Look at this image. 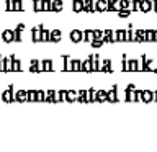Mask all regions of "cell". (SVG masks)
Masks as SVG:
<instances>
[{
	"label": "cell",
	"instance_id": "cell-50",
	"mask_svg": "<svg viewBox=\"0 0 157 152\" xmlns=\"http://www.w3.org/2000/svg\"><path fill=\"white\" fill-rule=\"evenodd\" d=\"M59 95H61V101H67V90H59Z\"/></svg>",
	"mask_w": 157,
	"mask_h": 152
},
{
	"label": "cell",
	"instance_id": "cell-49",
	"mask_svg": "<svg viewBox=\"0 0 157 152\" xmlns=\"http://www.w3.org/2000/svg\"><path fill=\"white\" fill-rule=\"evenodd\" d=\"M5 12H13V7H12V0H5Z\"/></svg>",
	"mask_w": 157,
	"mask_h": 152
},
{
	"label": "cell",
	"instance_id": "cell-9",
	"mask_svg": "<svg viewBox=\"0 0 157 152\" xmlns=\"http://www.w3.org/2000/svg\"><path fill=\"white\" fill-rule=\"evenodd\" d=\"M15 103H25L28 101V97H26V90H23V88H18L17 92H15Z\"/></svg>",
	"mask_w": 157,
	"mask_h": 152
},
{
	"label": "cell",
	"instance_id": "cell-43",
	"mask_svg": "<svg viewBox=\"0 0 157 152\" xmlns=\"http://www.w3.org/2000/svg\"><path fill=\"white\" fill-rule=\"evenodd\" d=\"M146 43H154V29H146Z\"/></svg>",
	"mask_w": 157,
	"mask_h": 152
},
{
	"label": "cell",
	"instance_id": "cell-7",
	"mask_svg": "<svg viewBox=\"0 0 157 152\" xmlns=\"http://www.w3.org/2000/svg\"><path fill=\"white\" fill-rule=\"evenodd\" d=\"M62 39V31L57 28L51 29V33H49V43H61Z\"/></svg>",
	"mask_w": 157,
	"mask_h": 152
},
{
	"label": "cell",
	"instance_id": "cell-45",
	"mask_svg": "<svg viewBox=\"0 0 157 152\" xmlns=\"http://www.w3.org/2000/svg\"><path fill=\"white\" fill-rule=\"evenodd\" d=\"M116 13H118V17H120V18H128L131 15V10H118Z\"/></svg>",
	"mask_w": 157,
	"mask_h": 152
},
{
	"label": "cell",
	"instance_id": "cell-51",
	"mask_svg": "<svg viewBox=\"0 0 157 152\" xmlns=\"http://www.w3.org/2000/svg\"><path fill=\"white\" fill-rule=\"evenodd\" d=\"M95 31V39H103V29H93Z\"/></svg>",
	"mask_w": 157,
	"mask_h": 152
},
{
	"label": "cell",
	"instance_id": "cell-6",
	"mask_svg": "<svg viewBox=\"0 0 157 152\" xmlns=\"http://www.w3.org/2000/svg\"><path fill=\"white\" fill-rule=\"evenodd\" d=\"M41 66H43V72L56 70V64H54L52 59H41Z\"/></svg>",
	"mask_w": 157,
	"mask_h": 152
},
{
	"label": "cell",
	"instance_id": "cell-21",
	"mask_svg": "<svg viewBox=\"0 0 157 152\" xmlns=\"http://www.w3.org/2000/svg\"><path fill=\"white\" fill-rule=\"evenodd\" d=\"M142 101L144 103L154 101V92L152 90H142Z\"/></svg>",
	"mask_w": 157,
	"mask_h": 152
},
{
	"label": "cell",
	"instance_id": "cell-52",
	"mask_svg": "<svg viewBox=\"0 0 157 152\" xmlns=\"http://www.w3.org/2000/svg\"><path fill=\"white\" fill-rule=\"evenodd\" d=\"M3 57H5V56H2V54H0V72L5 74V62H3Z\"/></svg>",
	"mask_w": 157,
	"mask_h": 152
},
{
	"label": "cell",
	"instance_id": "cell-36",
	"mask_svg": "<svg viewBox=\"0 0 157 152\" xmlns=\"http://www.w3.org/2000/svg\"><path fill=\"white\" fill-rule=\"evenodd\" d=\"M33 10L36 13L43 12V0H33Z\"/></svg>",
	"mask_w": 157,
	"mask_h": 152
},
{
	"label": "cell",
	"instance_id": "cell-2",
	"mask_svg": "<svg viewBox=\"0 0 157 152\" xmlns=\"http://www.w3.org/2000/svg\"><path fill=\"white\" fill-rule=\"evenodd\" d=\"M108 93V103H118L120 101V88H118V83L111 85L110 90H106Z\"/></svg>",
	"mask_w": 157,
	"mask_h": 152
},
{
	"label": "cell",
	"instance_id": "cell-55",
	"mask_svg": "<svg viewBox=\"0 0 157 152\" xmlns=\"http://www.w3.org/2000/svg\"><path fill=\"white\" fill-rule=\"evenodd\" d=\"M154 43H157V29H154Z\"/></svg>",
	"mask_w": 157,
	"mask_h": 152
},
{
	"label": "cell",
	"instance_id": "cell-29",
	"mask_svg": "<svg viewBox=\"0 0 157 152\" xmlns=\"http://www.w3.org/2000/svg\"><path fill=\"white\" fill-rule=\"evenodd\" d=\"M62 10H64V2L62 0H52V12L59 13V12H62Z\"/></svg>",
	"mask_w": 157,
	"mask_h": 152
},
{
	"label": "cell",
	"instance_id": "cell-34",
	"mask_svg": "<svg viewBox=\"0 0 157 152\" xmlns=\"http://www.w3.org/2000/svg\"><path fill=\"white\" fill-rule=\"evenodd\" d=\"M49 33H51V29H46L43 25L41 28V43H49Z\"/></svg>",
	"mask_w": 157,
	"mask_h": 152
},
{
	"label": "cell",
	"instance_id": "cell-32",
	"mask_svg": "<svg viewBox=\"0 0 157 152\" xmlns=\"http://www.w3.org/2000/svg\"><path fill=\"white\" fill-rule=\"evenodd\" d=\"M87 97H88V103H95L97 101V90L95 88H88Z\"/></svg>",
	"mask_w": 157,
	"mask_h": 152
},
{
	"label": "cell",
	"instance_id": "cell-17",
	"mask_svg": "<svg viewBox=\"0 0 157 152\" xmlns=\"http://www.w3.org/2000/svg\"><path fill=\"white\" fill-rule=\"evenodd\" d=\"M82 10H83V0H72V12L82 13Z\"/></svg>",
	"mask_w": 157,
	"mask_h": 152
},
{
	"label": "cell",
	"instance_id": "cell-41",
	"mask_svg": "<svg viewBox=\"0 0 157 152\" xmlns=\"http://www.w3.org/2000/svg\"><path fill=\"white\" fill-rule=\"evenodd\" d=\"M120 10H131V0H120Z\"/></svg>",
	"mask_w": 157,
	"mask_h": 152
},
{
	"label": "cell",
	"instance_id": "cell-15",
	"mask_svg": "<svg viewBox=\"0 0 157 152\" xmlns=\"http://www.w3.org/2000/svg\"><path fill=\"white\" fill-rule=\"evenodd\" d=\"M71 72H82V61L80 59H71Z\"/></svg>",
	"mask_w": 157,
	"mask_h": 152
},
{
	"label": "cell",
	"instance_id": "cell-47",
	"mask_svg": "<svg viewBox=\"0 0 157 152\" xmlns=\"http://www.w3.org/2000/svg\"><path fill=\"white\" fill-rule=\"evenodd\" d=\"M59 101H61V95H59V92L54 90L52 92V103H59Z\"/></svg>",
	"mask_w": 157,
	"mask_h": 152
},
{
	"label": "cell",
	"instance_id": "cell-12",
	"mask_svg": "<svg viewBox=\"0 0 157 152\" xmlns=\"http://www.w3.org/2000/svg\"><path fill=\"white\" fill-rule=\"evenodd\" d=\"M95 10L97 13H105L108 10V2L106 0H95Z\"/></svg>",
	"mask_w": 157,
	"mask_h": 152
},
{
	"label": "cell",
	"instance_id": "cell-26",
	"mask_svg": "<svg viewBox=\"0 0 157 152\" xmlns=\"http://www.w3.org/2000/svg\"><path fill=\"white\" fill-rule=\"evenodd\" d=\"M82 72H87V74L92 72V59L90 57H87L85 61H82Z\"/></svg>",
	"mask_w": 157,
	"mask_h": 152
},
{
	"label": "cell",
	"instance_id": "cell-25",
	"mask_svg": "<svg viewBox=\"0 0 157 152\" xmlns=\"http://www.w3.org/2000/svg\"><path fill=\"white\" fill-rule=\"evenodd\" d=\"M77 101L78 103H88L87 90H77Z\"/></svg>",
	"mask_w": 157,
	"mask_h": 152
},
{
	"label": "cell",
	"instance_id": "cell-54",
	"mask_svg": "<svg viewBox=\"0 0 157 152\" xmlns=\"http://www.w3.org/2000/svg\"><path fill=\"white\" fill-rule=\"evenodd\" d=\"M152 12L157 13V0H152Z\"/></svg>",
	"mask_w": 157,
	"mask_h": 152
},
{
	"label": "cell",
	"instance_id": "cell-44",
	"mask_svg": "<svg viewBox=\"0 0 157 152\" xmlns=\"http://www.w3.org/2000/svg\"><path fill=\"white\" fill-rule=\"evenodd\" d=\"M103 44H105V43H103V39H93V41L90 43V46L95 48V49H98V48H101Z\"/></svg>",
	"mask_w": 157,
	"mask_h": 152
},
{
	"label": "cell",
	"instance_id": "cell-11",
	"mask_svg": "<svg viewBox=\"0 0 157 152\" xmlns=\"http://www.w3.org/2000/svg\"><path fill=\"white\" fill-rule=\"evenodd\" d=\"M41 28H43V25L34 26L31 29V41L33 43H41Z\"/></svg>",
	"mask_w": 157,
	"mask_h": 152
},
{
	"label": "cell",
	"instance_id": "cell-27",
	"mask_svg": "<svg viewBox=\"0 0 157 152\" xmlns=\"http://www.w3.org/2000/svg\"><path fill=\"white\" fill-rule=\"evenodd\" d=\"M129 61V72H139V59H128Z\"/></svg>",
	"mask_w": 157,
	"mask_h": 152
},
{
	"label": "cell",
	"instance_id": "cell-16",
	"mask_svg": "<svg viewBox=\"0 0 157 152\" xmlns=\"http://www.w3.org/2000/svg\"><path fill=\"white\" fill-rule=\"evenodd\" d=\"M106 2H108V10L106 12L116 13L118 10H120V0H106Z\"/></svg>",
	"mask_w": 157,
	"mask_h": 152
},
{
	"label": "cell",
	"instance_id": "cell-14",
	"mask_svg": "<svg viewBox=\"0 0 157 152\" xmlns=\"http://www.w3.org/2000/svg\"><path fill=\"white\" fill-rule=\"evenodd\" d=\"M2 41L3 43H13V29H2Z\"/></svg>",
	"mask_w": 157,
	"mask_h": 152
},
{
	"label": "cell",
	"instance_id": "cell-10",
	"mask_svg": "<svg viewBox=\"0 0 157 152\" xmlns=\"http://www.w3.org/2000/svg\"><path fill=\"white\" fill-rule=\"evenodd\" d=\"M95 0H83V10L82 13H95Z\"/></svg>",
	"mask_w": 157,
	"mask_h": 152
},
{
	"label": "cell",
	"instance_id": "cell-22",
	"mask_svg": "<svg viewBox=\"0 0 157 152\" xmlns=\"http://www.w3.org/2000/svg\"><path fill=\"white\" fill-rule=\"evenodd\" d=\"M62 70L64 72H71V57L67 54L62 56Z\"/></svg>",
	"mask_w": 157,
	"mask_h": 152
},
{
	"label": "cell",
	"instance_id": "cell-33",
	"mask_svg": "<svg viewBox=\"0 0 157 152\" xmlns=\"http://www.w3.org/2000/svg\"><path fill=\"white\" fill-rule=\"evenodd\" d=\"M124 101H136V95H134V90H124Z\"/></svg>",
	"mask_w": 157,
	"mask_h": 152
},
{
	"label": "cell",
	"instance_id": "cell-19",
	"mask_svg": "<svg viewBox=\"0 0 157 152\" xmlns=\"http://www.w3.org/2000/svg\"><path fill=\"white\" fill-rule=\"evenodd\" d=\"M13 57H15V54H10V56H5V57H3V62H5V72H12Z\"/></svg>",
	"mask_w": 157,
	"mask_h": 152
},
{
	"label": "cell",
	"instance_id": "cell-53",
	"mask_svg": "<svg viewBox=\"0 0 157 152\" xmlns=\"http://www.w3.org/2000/svg\"><path fill=\"white\" fill-rule=\"evenodd\" d=\"M124 90H136V85H134V83H128V85H126V88H124Z\"/></svg>",
	"mask_w": 157,
	"mask_h": 152
},
{
	"label": "cell",
	"instance_id": "cell-5",
	"mask_svg": "<svg viewBox=\"0 0 157 152\" xmlns=\"http://www.w3.org/2000/svg\"><path fill=\"white\" fill-rule=\"evenodd\" d=\"M25 29V23H18L17 28L13 29V43H21L23 38H21V33Z\"/></svg>",
	"mask_w": 157,
	"mask_h": 152
},
{
	"label": "cell",
	"instance_id": "cell-42",
	"mask_svg": "<svg viewBox=\"0 0 157 152\" xmlns=\"http://www.w3.org/2000/svg\"><path fill=\"white\" fill-rule=\"evenodd\" d=\"M44 97H46V90H36V101L44 103Z\"/></svg>",
	"mask_w": 157,
	"mask_h": 152
},
{
	"label": "cell",
	"instance_id": "cell-31",
	"mask_svg": "<svg viewBox=\"0 0 157 152\" xmlns=\"http://www.w3.org/2000/svg\"><path fill=\"white\" fill-rule=\"evenodd\" d=\"M12 7H13V12H23L25 10L23 0H12Z\"/></svg>",
	"mask_w": 157,
	"mask_h": 152
},
{
	"label": "cell",
	"instance_id": "cell-40",
	"mask_svg": "<svg viewBox=\"0 0 157 152\" xmlns=\"http://www.w3.org/2000/svg\"><path fill=\"white\" fill-rule=\"evenodd\" d=\"M43 12H52V0H43Z\"/></svg>",
	"mask_w": 157,
	"mask_h": 152
},
{
	"label": "cell",
	"instance_id": "cell-20",
	"mask_svg": "<svg viewBox=\"0 0 157 152\" xmlns=\"http://www.w3.org/2000/svg\"><path fill=\"white\" fill-rule=\"evenodd\" d=\"M141 12L144 13L152 12V0H141Z\"/></svg>",
	"mask_w": 157,
	"mask_h": 152
},
{
	"label": "cell",
	"instance_id": "cell-8",
	"mask_svg": "<svg viewBox=\"0 0 157 152\" xmlns=\"http://www.w3.org/2000/svg\"><path fill=\"white\" fill-rule=\"evenodd\" d=\"M100 72H105V74H111L113 72V62H111V59H103L101 64H100Z\"/></svg>",
	"mask_w": 157,
	"mask_h": 152
},
{
	"label": "cell",
	"instance_id": "cell-37",
	"mask_svg": "<svg viewBox=\"0 0 157 152\" xmlns=\"http://www.w3.org/2000/svg\"><path fill=\"white\" fill-rule=\"evenodd\" d=\"M26 97H28V101H29V103L36 101V90H34V88H29V90H26Z\"/></svg>",
	"mask_w": 157,
	"mask_h": 152
},
{
	"label": "cell",
	"instance_id": "cell-3",
	"mask_svg": "<svg viewBox=\"0 0 157 152\" xmlns=\"http://www.w3.org/2000/svg\"><path fill=\"white\" fill-rule=\"evenodd\" d=\"M69 39H71V43H74V44L82 43L83 41V31H82V29H71V33H69Z\"/></svg>",
	"mask_w": 157,
	"mask_h": 152
},
{
	"label": "cell",
	"instance_id": "cell-24",
	"mask_svg": "<svg viewBox=\"0 0 157 152\" xmlns=\"http://www.w3.org/2000/svg\"><path fill=\"white\" fill-rule=\"evenodd\" d=\"M23 70V64L20 59L13 57V64H12V72H21Z\"/></svg>",
	"mask_w": 157,
	"mask_h": 152
},
{
	"label": "cell",
	"instance_id": "cell-39",
	"mask_svg": "<svg viewBox=\"0 0 157 152\" xmlns=\"http://www.w3.org/2000/svg\"><path fill=\"white\" fill-rule=\"evenodd\" d=\"M131 12H141V0H131Z\"/></svg>",
	"mask_w": 157,
	"mask_h": 152
},
{
	"label": "cell",
	"instance_id": "cell-23",
	"mask_svg": "<svg viewBox=\"0 0 157 152\" xmlns=\"http://www.w3.org/2000/svg\"><path fill=\"white\" fill-rule=\"evenodd\" d=\"M97 101H98V103L108 101V93H106V90H97Z\"/></svg>",
	"mask_w": 157,
	"mask_h": 152
},
{
	"label": "cell",
	"instance_id": "cell-1",
	"mask_svg": "<svg viewBox=\"0 0 157 152\" xmlns=\"http://www.w3.org/2000/svg\"><path fill=\"white\" fill-rule=\"evenodd\" d=\"M15 85L10 83V85L2 92V101L3 103H15Z\"/></svg>",
	"mask_w": 157,
	"mask_h": 152
},
{
	"label": "cell",
	"instance_id": "cell-18",
	"mask_svg": "<svg viewBox=\"0 0 157 152\" xmlns=\"http://www.w3.org/2000/svg\"><path fill=\"white\" fill-rule=\"evenodd\" d=\"M93 39H95V31L93 29H83V41L90 44Z\"/></svg>",
	"mask_w": 157,
	"mask_h": 152
},
{
	"label": "cell",
	"instance_id": "cell-30",
	"mask_svg": "<svg viewBox=\"0 0 157 152\" xmlns=\"http://www.w3.org/2000/svg\"><path fill=\"white\" fill-rule=\"evenodd\" d=\"M111 31H113V29H110V28L103 29V43H105V44H113L111 43Z\"/></svg>",
	"mask_w": 157,
	"mask_h": 152
},
{
	"label": "cell",
	"instance_id": "cell-38",
	"mask_svg": "<svg viewBox=\"0 0 157 152\" xmlns=\"http://www.w3.org/2000/svg\"><path fill=\"white\" fill-rule=\"evenodd\" d=\"M116 36H118V43H124L126 41V29H116Z\"/></svg>",
	"mask_w": 157,
	"mask_h": 152
},
{
	"label": "cell",
	"instance_id": "cell-46",
	"mask_svg": "<svg viewBox=\"0 0 157 152\" xmlns=\"http://www.w3.org/2000/svg\"><path fill=\"white\" fill-rule=\"evenodd\" d=\"M52 92H54V90H46V97H44V103H52Z\"/></svg>",
	"mask_w": 157,
	"mask_h": 152
},
{
	"label": "cell",
	"instance_id": "cell-48",
	"mask_svg": "<svg viewBox=\"0 0 157 152\" xmlns=\"http://www.w3.org/2000/svg\"><path fill=\"white\" fill-rule=\"evenodd\" d=\"M134 95H136V101H142V90L136 88V90H134Z\"/></svg>",
	"mask_w": 157,
	"mask_h": 152
},
{
	"label": "cell",
	"instance_id": "cell-4",
	"mask_svg": "<svg viewBox=\"0 0 157 152\" xmlns=\"http://www.w3.org/2000/svg\"><path fill=\"white\" fill-rule=\"evenodd\" d=\"M28 70L31 72V74H39V72H43L41 59H31V61H29V67H28Z\"/></svg>",
	"mask_w": 157,
	"mask_h": 152
},
{
	"label": "cell",
	"instance_id": "cell-13",
	"mask_svg": "<svg viewBox=\"0 0 157 152\" xmlns=\"http://www.w3.org/2000/svg\"><path fill=\"white\" fill-rule=\"evenodd\" d=\"M134 43H146V29H136L134 31Z\"/></svg>",
	"mask_w": 157,
	"mask_h": 152
},
{
	"label": "cell",
	"instance_id": "cell-28",
	"mask_svg": "<svg viewBox=\"0 0 157 152\" xmlns=\"http://www.w3.org/2000/svg\"><path fill=\"white\" fill-rule=\"evenodd\" d=\"M128 59H129V57H128L126 54H123V56H121V70L123 72H129V61H128Z\"/></svg>",
	"mask_w": 157,
	"mask_h": 152
},
{
	"label": "cell",
	"instance_id": "cell-56",
	"mask_svg": "<svg viewBox=\"0 0 157 152\" xmlns=\"http://www.w3.org/2000/svg\"><path fill=\"white\" fill-rule=\"evenodd\" d=\"M154 101H157V90L154 92Z\"/></svg>",
	"mask_w": 157,
	"mask_h": 152
},
{
	"label": "cell",
	"instance_id": "cell-35",
	"mask_svg": "<svg viewBox=\"0 0 157 152\" xmlns=\"http://www.w3.org/2000/svg\"><path fill=\"white\" fill-rule=\"evenodd\" d=\"M77 101V90H67V103Z\"/></svg>",
	"mask_w": 157,
	"mask_h": 152
}]
</instances>
